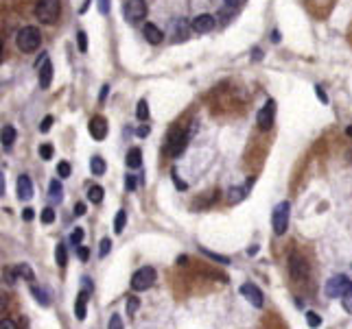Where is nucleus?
<instances>
[{"label":"nucleus","instance_id":"obj_1","mask_svg":"<svg viewBox=\"0 0 352 329\" xmlns=\"http://www.w3.org/2000/svg\"><path fill=\"white\" fill-rule=\"evenodd\" d=\"M289 279L296 292H306V286L313 284V260L304 251H291L289 255Z\"/></svg>","mask_w":352,"mask_h":329},{"label":"nucleus","instance_id":"obj_2","mask_svg":"<svg viewBox=\"0 0 352 329\" xmlns=\"http://www.w3.org/2000/svg\"><path fill=\"white\" fill-rule=\"evenodd\" d=\"M35 15L42 24H55L61 15V0H37Z\"/></svg>","mask_w":352,"mask_h":329},{"label":"nucleus","instance_id":"obj_3","mask_svg":"<svg viewBox=\"0 0 352 329\" xmlns=\"http://www.w3.org/2000/svg\"><path fill=\"white\" fill-rule=\"evenodd\" d=\"M186 144H188V133H186L182 127H173V129L169 131L164 151H167L169 157H179V155L186 151Z\"/></svg>","mask_w":352,"mask_h":329},{"label":"nucleus","instance_id":"obj_4","mask_svg":"<svg viewBox=\"0 0 352 329\" xmlns=\"http://www.w3.org/2000/svg\"><path fill=\"white\" fill-rule=\"evenodd\" d=\"M15 42H18V48L22 53H33L39 48V44H42V35H39L37 27H24L18 31Z\"/></svg>","mask_w":352,"mask_h":329},{"label":"nucleus","instance_id":"obj_5","mask_svg":"<svg viewBox=\"0 0 352 329\" xmlns=\"http://www.w3.org/2000/svg\"><path fill=\"white\" fill-rule=\"evenodd\" d=\"M302 5H304V9H306V13L310 15V18L326 20L333 13L337 0H302Z\"/></svg>","mask_w":352,"mask_h":329},{"label":"nucleus","instance_id":"obj_6","mask_svg":"<svg viewBox=\"0 0 352 329\" xmlns=\"http://www.w3.org/2000/svg\"><path fill=\"white\" fill-rule=\"evenodd\" d=\"M272 227H274V233L276 236H284L286 229H289V203L282 201L274 207L272 214Z\"/></svg>","mask_w":352,"mask_h":329},{"label":"nucleus","instance_id":"obj_7","mask_svg":"<svg viewBox=\"0 0 352 329\" xmlns=\"http://www.w3.org/2000/svg\"><path fill=\"white\" fill-rule=\"evenodd\" d=\"M350 286H352V281H350L346 275H335L333 279H328V281H326V286H324V294H326L328 299H341Z\"/></svg>","mask_w":352,"mask_h":329},{"label":"nucleus","instance_id":"obj_8","mask_svg":"<svg viewBox=\"0 0 352 329\" xmlns=\"http://www.w3.org/2000/svg\"><path fill=\"white\" fill-rule=\"evenodd\" d=\"M147 3L144 0H125L122 5V13H125V20L132 22V24H138L140 20L147 18Z\"/></svg>","mask_w":352,"mask_h":329},{"label":"nucleus","instance_id":"obj_9","mask_svg":"<svg viewBox=\"0 0 352 329\" xmlns=\"http://www.w3.org/2000/svg\"><path fill=\"white\" fill-rule=\"evenodd\" d=\"M155 284V270L151 266H142L138 268L134 277H132V288L136 292H142V290H149V288Z\"/></svg>","mask_w":352,"mask_h":329},{"label":"nucleus","instance_id":"obj_10","mask_svg":"<svg viewBox=\"0 0 352 329\" xmlns=\"http://www.w3.org/2000/svg\"><path fill=\"white\" fill-rule=\"evenodd\" d=\"M193 31L195 33H199V35H203V33H210V31H215L217 27V18L215 15H210V13H199L197 18L193 20Z\"/></svg>","mask_w":352,"mask_h":329},{"label":"nucleus","instance_id":"obj_11","mask_svg":"<svg viewBox=\"0 0 352 329\" xmlns=\"http://www.w3.org/2000/svg\"><path fill=\"white\" fill-rule=\"evenodd\" d=\"M274 116H276V103L269 101V103L263 107V109L258 111V118H256L258 129H260V131H269V129H272V125H274Z\"/></svg>","mask_w":352,"mask_h":329},{"label":"nucleus","instance_id":"obj_12","mask_svg":"<svg viewBox=\"0 0 352 329\" xmlns=\"http://www.w3.org/2000/svg\"><path fill=\"white\" fill-rule=\"evenodd\" d=\"M241 294H243V297L252 303L254 308H263V303H265V301H263V299H265V294L260 292V288H258V286H254V284H243V286H241Z\"/></svg>","mask_w":352,"mask_h":329},{"label":"nucleus","instance_id":"obj_13","mask_svg":"<svg viewBox=\"0 0 352 329\" xmlns=\"http://www.w3.org/2000/svg\"><path fill=\"white\" fill-rule=\"evenodd\" d=\"M90 135H92L94 139H105L108 137V120H105L103 116H94L92 120H90Z\"/></svg>","mask_w":352,"mask_h":329},{"label":"nucleus","instance_id":"obj_14","mask_svg":"<svg viewBox=\"0 0 352 329\" xmlns=\"http://www.w3.org/2000/svg\"><path fill=\"white\" fill-rule=\"evenodd\" d=\"M142 35L147 37V42L149 44H160L162 39H164V33H162L155 24H151V22H147L144 27H142Z\"/></svg>","mask_w":352,"mask_h":329},{"label":"nucleus","instance_id":"obj_15","mask_svg":"<svg viewBox=\"0 0 352 329\" xmlns=\"http://www.w3.org/2000/svg\"><path fill=\"white\" fill-rule=\"evenodd\" d=\"M31 196H33V183H31V179L27 175H22L18 179V199L29 201Z\"/></svg>","mask_w":352,"mask_h":329},{"label":"nucleus","instance_id":"obj_16","mask_svg":"<svg viewBox=\"0 0 352 329\" xmlns=\"http://www.w3.org/2000/svg\"><path fill=\"white\" fill-rule=\"evenodd\" d=\"M51 79H53V63L48 61V57H46L44 68H42V72H39V87L46 89L48 85H51Z\"/></svg>","mask_w":352,"mask_h":329},{"label":"nucleus","instance_id":"obj_17","mask_svg":"<svg viewBox=\"0 0 352 329\" xmlns=\"http://www.w3.org/2000/svg\"><path fill=\"white\" fill-rule=\"evenodd\" d=\"M173 37H175V42H184V39H188V24L184 20H175V24H173Z\"/></svg>","mask_w":352,"mask_h":329},{"label":"nucleus","instance_id":"obj_18","mask_svg":"<svg viewBox=\"0 0 352 329\" xmlns=\"http://www.w3.org/2000/svg\"><path fill=\"white\" fill-rule=\"evenodd\" d=\"M127 166L129 168H140L142 166V151L140 149H132L127 153Z\"/></svg>","mask_w":352,"mask_h":329},{"label":"nucleus","instance_id":"obj_19","mask_svg":"<svg viewBox=\"0 0 352 329\" xmlns=\"http://www.w3.org/2000/svg\"><path fill=\"white\" fill-rule=\"evenodd\" d=\"M86 297H88V290H86V292H81L79 297H77V303H75V314H77V318H79V320H84V318H86V301H88Z\"/></svg>","mask_w":352,"mask_h":329},{"label":"nucleus","instance_id":"obj_20","mask_svg":"<svg viewBox=\"0 0 352 329\" xmlns=\"http://www.w3.org/2000/svg\"><path fill=\"white\" fill-rule=\"evenodd\" d=\"M48 192H51V201H55V203H59L61 201V196H64V187H61V183L59 181H51V187H48Z\"/></svg>","mask_w":352,"mask_h":329},{"label":"nucleus","instance_id":"obj_21","mask_svg":"<svg viewBox=\"0 0 352 329\" xmlns=\"http://www.w3.org/2000/svg\"><path fill=\"white\" fill-rule=\"evenodd\" d=\"M88 201L90 203H94V205H99L103 201V187L101 185H92L88 190Z\"/></svg>","mask_w":352,"mask_h":329},{"label":"nucleus","instance_id":"obj_22","mask_svg":"<svg viewBox=\"0 0 352 329\" xmlns=\"http://www.w3.org/2000/svg\"><path fill=\"white\" fill-rule=\"evenodd\" d=\"M13 139H15V129L13 127H5L3 129V146L7 151L13 146Z\"/></svg>","mask_w":352,"mask_h":329},{"label":"nucleus","instance_id":"obj_23","mask_svg":"<svg viewBox=\"0 0 352 329\" xmlns=\"http://www.w3.org/2000/svg\"><path fill=\"white\" fill-rule=\"evenodd\" d=\"M125 223H127V212L120 209L116 214V220H114V231L116 233H122V229H125Z\"/></svg>","mask_w":352,"mask_h":329},{"label":"nucleus","instance_id":"obj_24","mask_svg":"<svg viewBox=\"0 0 352 329\" xmlns=\"http://www.w3.org/2000/svg\"><path fill=\"white\" fill-rule=\"evenodd\" d=\"M247 190H250V185H247V187H232V190H230V203H239V201H243L245 194H247Z\"/></svg>","mask_w":352,"mask_h":329},{"label":"nucleus","instance_id":"obj_25","mask_svg":"<svg viewBox=\"0 0 352 329\" xmlns=\"http://www.w3.org/2000/svg\"><path fill=\"white\" fill-rule=\"evenodd\" d=\"M136 116H138V120H147V118H149V103H147V101H144V98H142V101H140V103H138Z\"/></svg>","mask_w":352,"mask_h":329},{"label":"nucleus","instance_id":"obj_26","mask_svg":"<svg viewBox=\"0 0 352 329\" xmlns=\"http://www.w3.org/2000/svg\"><path fill=\"white\" fill-rule=\"evenodd\" d=\"M90 170H92L94 175H103L105 172V161L101 157H92V161H90Z\"/></svg>","mask_w":352,"mask_h":329},{"label":"nucleus","instance_id":"obj_27","mask_svg":"<svg viewBox=\"0 0 352 329\" xmlns=\"http://www.w3.org/2000/svg\"><path fill=\"white\" fill-rule=\"evenodd\" d=\"M66 257H68V255H66V246H64V244H57V251H55V260H57V264H59L61 268L66 266Z\"/></svg>","mask_w":352,"mask_h":329},{"label":"nucleus","instance_id":"obj_28","mask_svg":"<svg viewBox=\"0 0 352 329\" xmlns=\"http://www.w3.org/2000/svg\"><path fill=\"white\" fill-rule=\"evenodd\" d=\"M341 306H343V310H346L348 314H352V286L346 290V294L341 297Z\"/></svg>","mask_w":352,"mask_h":329},{"label":"nucleus","instance_id":"obj_29","mask_svg":"<svg viewBox=\"0 0 352 329\" xmlns=\"http://www.w3.org/2000/svg\"><path fill=\"white\" fill-rule=\"evenodd\" d=\"M70 172H72V168H70V163H68V161H61L59 166H57V175H59L61 179L70 177Z\"/></svg>","mask_w":352,"mask_h":329},{"label":"nucleus","instance_id":"obj_30","mask_svg":"<svg viewBox=\"0 0 352 329\" xmlns=\"http://www.w3.org/2000/svg\"><path fill=\"white\" fill-rule=\"evenodd\" d=\"M306 320H308L310 327H319V325H322V316H319L317 312H306Z\"/></svg>","mask_w":352,"mask_h":329},{"label":"nucleus","instance_id":"obj_31","mask_svg":"<svg viewBox=\"0 0 352 329\" xmlns=\"http://www.w3.org/2000/svg\"><path fill=\"white\" fill-rule=\"evenodd\" d=\"M53 146L51 144H42V146H39V157H42V159H51L53 157Z\"/></svg>","mask_w":352,"mask_h":329},{"label":"nucleus","instance_id":"obj_32","mask_svg":"<svg viewBox=\"0 0 352 329\" xmlns=\"http://www.w3.org/2000/svg\"><path fill=\"white\" fill-rule=\"evenodd\" d=\"M42 223H44V225H51V223H55V212H53L51 207L42 209Z\"/></svg>","mask_w":352,"mask_h":329},{"label":"nucleus","instance_id":"obj_33","mask_svg":"<svg viewBox=\"0 0 352 329\" xmlns=\"http://www.w3.org/2000/svg\"><path fill=\"white\" fill-rule=\"evenodd\" d=\"M15 273H18V275H22V277H27V279H31V281H33V270H31L27 264H20L18 268H15Z\"/></svg>","mask_w":352,"mask_h":329},{"label":"nucleus","instance_id":"obj_34","mask_svg":"<svg viewBox=\"0 0 352 329\" xmlns=\"http://www.w3.org/2000/svg\"><path fill=\"white\" fill-rule=\"evenodd\" d=\"M81 240H84V229L77 227L75 231H72V236H70V242L75 244V246H79V244H81Z\"/></svg>","mask_w":352,"mask_h":329},{"label":"nucleus","instance_id":"obj_35","mask_svg":"<svg viewBox=\"0 0 352 329\" xmlns=\"http://www.w3.org/2000/svg\"><path fill=\"white\" fill-rule=\"evenodd\" d=\"M110 249H112V240H110V238H103V240H101V249H99V255H101V257H105V255L110 253Z\"/></svg>","mask_w":352,"mask_h":329},{"label":"nucleus","instance_id":"obj_36","mask_svg":"<svg viewBox=\"0 0 352 329\" xmlns=\"http://www.w3.org/2000/svg\"><path fill=\"white\" fill-rule=\"evenodd\" d=\"M77 42H79V51L86 53V51H88V39H86V33H84V31L77 33Z\"/></svg>","mask_w":352,"mask_h":329},{"label":"nucleus","instance_id":"obj_37","mask_svg":"<svg viewBox=\"0 0 352 329\" xmlns=\"http://www.w3.org/2000/svg\"><path fill=\"white\" fill-rule=\"evenodd\" d=\"M201 251L206 253L210 260H215V262H221V264H230V260H227V257H223V255H217V253H212V251H206V249H201Z\"/></svg>","mask_w":352,"mask_h":329},{"label":"nucleus","instance_id":"obj_38","mask_svg":"<svg viewBox=\"0 0 352 329\" xmlns=\"http://www.w3.org/2000/svg\"><path fill=\"white\" fill-rule=\"evenodd\" d=\"M138 306H140V301H138L136 297H129V301H127V314H129V316H132V314H134V312L138 310Z\"/></svg>","mask_w":352,"mask_h":329},{"label":"nucleus","instance_id":"obj_39","mask_svg":"<svg viewBox=\"0 0 352 329\" xmlns=\"http://www.w3.org/2000/svg\"><path fill=\"white\" fill-rule=\"evenodd\" d=\"M33 294L37 297V301L42 303V306H48V294L44 290H39V288H33Z\"/></svg>","mask_w":352,"mask_h":329},{"label":"nucleus","instance_id":"obj_40","mask_svg":"<svg viewBox=\"0 0 352 329\" xmlns=\"http://www.w3.org/2000/svg\"><path fill=\"white\" fill-rule=\"evenodd\" d=\"M77 253H79V260L81 262H88V257H90V249H88V246H77Z\"/></svg>","mask_w":352,"mask_h":329},{"label":"nucleus","instance_id":"obj_41","mask_svg":"<svg viewBox=\"0 0 352 329\" xmlns=\"http://www.w3.org/2000/svg\"><path fill=\"white\" fill-rule=\"evenodd\" d=\"M51 125H53V116H46L42 120V125H39V131H42V133H46V131L51 129Z\"/></svg>","mask_w":352,"mask_h":329},{"label":"nucleus","instance_id":"obj_42","mask_svg":"<svg viewBox=\"0 0 352 329\" xmlns=\"http://www.w3.org/2000/svg\"><path fill=\"white\" fill-rule=\"evenodd\" d=\"M136 133H138V137H147V135L151 133V127H149V125H140V127H138Z\"/></svg>","mask_w":352,"mask_h":329},{"label":"nucleus","instance_id":"obj_43","mask_svg":"<svg viewBox=\"0 0 352 329\" xmlns=\"http://www.w3.org/2000/svg\"><path fill=\"white\" fill-rule=\"evenodd\" d=\"M315 94H317V98H319L322 103H328V96H326V92H324V87H322V85H317V87H315Z\"/></svg>","mask_w":352,"mask_h":329},{"label":"nucleus","instance_id":"obj_44","mask_svg":"<svg viewBox=\"0 0 352 329\" xmlns=\"http://www.w3.org/2000/svg\"><path fill=\"white\" fill-rule=\"evenodd\" d=\"M99 11H101L103 15L110 13V0H99Z\"/></svg>","mask_w":352,"mask_h":329},{"label":"nucleus","instance_id":"obj_45","mask_svg":"<svg viewBox=\"0 0 352 329\" xmlns=\"http://www.w3.org/2000/svg\"><path fill=\"white\" fill-rule=\"evenodd\" d=\"M223 3H225L227 7H232V9H234V7H243L245 3H247V0H223Z\"/></svg>","mask_w":352,"mask_h":329},{"label":"nucleus","instance_id":"obj_46","mask_svg":"<svg viewBox=\"0 0 352 329\" xmlns=\"http://www.w3.org/2000/svg\"><path fill=\"white\" fill-rule=\"evenodd\" d=\"M125 187H127V190H134V187H136V177H134V175H129V177H127Z\"/></svg>","mask_w":352,"mask_h":329},{"label":"nucleus","instance_id":"obj_47","mask_svg":"<svg viewBox=\"0 0 352 329\" xmlns=\"http://www.w3.org/2000/svg\"><path fill=\"white\" fill-rule=\"evenodd\" d=\"M108 327H110V329H112V327H116V329H118V327H122L120 318H118V316H112V318H110V325H108Z\"/></svg>","mask_w":352,"mask_h":329},{"label":"nucleus","instance_id":"obj_48","mask_svg":"<svg viewBox=\"0 0 352 329\" xmlns=\"http://www.w3.org/2000/svg\"><path fill=\"white\" fill-rule=\"evenodd\" d=\"M22 218L27 220V223H29V220H33V209H31V207H27V209L22 212Z\"/></svg>","mask_w":352,"mask_h":329},{"label":"nucleus","instance_id":"obj_49","mask_svg":"<svg viewBox=\"0 0 352 329\" xmlns=\"http://www.w3.org/2000/svg\"><path fill=\"white\" fill-rule=\"evenodd\" d=\"M75 214H77V216H84V214H86V205L84 203H77L75 205Z\"/></svg>","mask_w":352,"mask_h":329},{"label":"nucleus","instance_id":"obj_50","mask_svg":"<svg viewBox=\"0 0 352 329\" xmlns=\"http://www.w3.org/2000/svg\"><path fill=\"white\" fill-rule=\"evenodd\" d=\"M173 181H175L177 190H186V183H184V181H179V179H177V175H175V172H173Z\"/></svg>","mask_w":352,"mask_h":329},{"label":"nucleus","instance_id":"obj_51","mask_svg":"<svg viewBox=\"0 0 352 329\" xmlns=\"http://www.w3.org/2000/svg\"><path fill=\"white\" fill-rule=\"evenodd\" d=\"M3 329H15V323L7 318V320H3Z\"/></svg>","mask_w":352,"mask_h":329},{"label":"nucleus","instance_id":"obj_52","mask_svg":"<svg viewBox=\"0 0 352 329\" xmlns=\"http://www.w3.org/2000/svg\"><path fill=\"white\" fill-rule=\"evenodd\" d=\"M108 89H110L108 85H103V89H101V103L105 101V96H108Z\"/></svg>","mask_w":352,"mask_h":329},{"label":"nucleus","instance_id":"obj_53","mask_svg":"<svg viewBox=\"0 0 352 329\" xmlns=\"http://www.w3.org/2000/svg\"><path fill=\"white\" fill-rule=\"evenodd\" d=\"M272 39H274V42L278 44V42H280V33H278V31H274V33H272Z\"/></svg>","mask_w":352,"mask_h":329},{"label":"nucleus","instance_id":"obj_54","mask_svg":"<svg viewBox=\"0 0 352 329\" xmlns=\"http://www.w3.org/2000/svg\"><path fill=\"white\" fill-rule=\"evenodd\" d=\"M348 42H350V46H352V22H350V27H348Z\"/></svg>","mask_w":352,"mask_h":329},{"label":"nucleus","instance_id":"obj_55","mask_svg":"<svg viewBox=\"0 0 352 329\" xmlns=\"http://www.w3.org/2000/svg\"><path fill=\"white\" fill-rule=\"evenodd\" d=\"M256 251H258V246H250V249H247V255H256Z\"/></svg>","mask_w":352,"mask_h":329},{"label":"nucleus","instance_id":"obj_56","mask_svg":"<svg viewBox=\"0 0 352 329\" xmlns=\"http://www.w3.org/2000/svg\"><path fill=\"white\" fill-rule=\"evenodd\" d=\"M346 133H348V135L352 137V127H348V129H346Z\"/></svg>","mask_w":352,"mask_h":329}]
</instances>
